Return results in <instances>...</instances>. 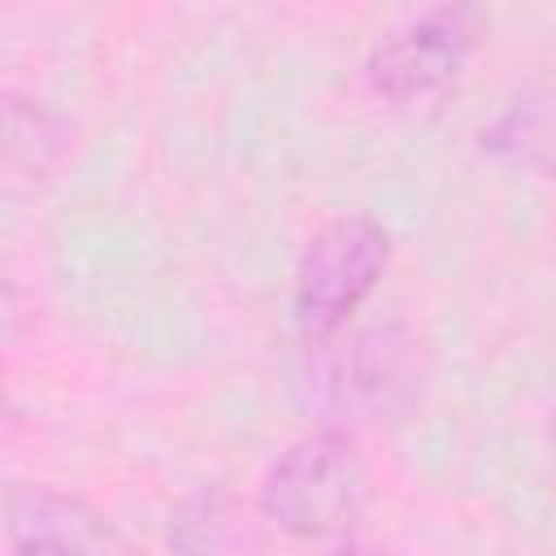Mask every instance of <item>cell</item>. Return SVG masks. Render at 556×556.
I'll return each instance as SVG.
<instances>
[{
	"instance_id": "obj_1",
	"label": "cell",
	"mask_w": 556,
	"mask_h": 556,
	"mask_svg": "<svg viewBox=\"0 0 556 556\" xmlns=\"http://www.w3.org/2000/svg\"><path fill=\"white\" fill-rule=\"evenodd\" d=\"M256 504L291 539H339L369 504V469L343 430H313L265 469Z\"/></svg>"
},
{
	"instance_id": "obj_2",
	"label": "cell",
	"mask_w": 556,
	"mask_h": 556,
	"mask_svg": "<svg viewBox=\"0 0 556 556\" xmlns=\"http://www.w3.org/2000/svg\"><path fill=\"white\" fill-rule=\"evenodd\" d=\"M391 265V235L378 217L343 213L330 217L313 239L304 243L295 261L291 282V313L300 334L330 339L352 321V313L369 300V291L382 282Z\"/></svg>"
},
{
	"instance_id": "obj_3",
	"label": "cell",
	"mask_w": 556,
	"mask_h": 556,
	"mask_svg": "<svg viewBox=\"0 0 556 556\" xmlns=\"http://www.w3.org/2000/svg\"><path fill=\"white\" fill-rule=\"evenodd\" d=\"M478 43V9L439 4L391 35H382L365 56V83L378 100L391 104H426L439 100Z\"/></svg>"
},
{
	"instance_id": "obj_6",
	"label": "cell",
	"mask_w": 556,
	"mask_h": 556,
	"mask_svg": "<svg viewBox=\"0 0 556 556\" xmlns=\"http://www.w3.org/2000/svg\"><path fill=\"white\" fill-rule=\"evenodd\" d=\"M352 556H382V552H352Z\"/></svg>"
},
{
	"instance_id": "obj_4",
	"label": "cell",
	"mask_w": 556,
	"mask_h": 556,
	"mask_svg": "<svg viewBox=\"0 0 556 556\" xmlns=\"http://www.w3.org/2000/svg\"><path fill=\"white\" fill-rule=\"evenodd\" d=\"M9 547L13 556H104V530L78 513V504L48 491H17L9 508Z\"/></svg>"
},
{
	"instance_id": "obj_5",
	"label": "cell",
	"mask_w": 556,
	"mask_h": 556,
	"mask_svg": "<svg viewBox=\"0 0 556 556\" xmlns=\"http://www.w3.org/2000/svg\"><path fill=\"white\" fill-rule=\"evenodd\" d=\"M235 508L222 491H200L191 500H182L178 517H174V547L178 556H239V526H235Z\"/></svg>"
}]
</instances>
